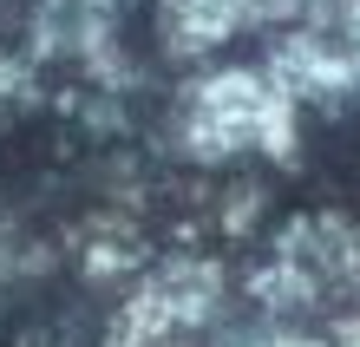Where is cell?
Listing matches in <instances>:
<instances>
[{
  "mask_svg": "<svg viewBox=\"0 0 360 347\" xmlns=\"http://www.w3.org/2000/svg\"><path fill=\"white\" fill-rule=\"evenodd\" d=\"M190 158H223V151L262 144L269 158L295 151V99L275 92L262 72H217L190 105Z\"/></svg>",
  "mask_w": 360,
  "mask_h": 347,
  "instance_id": "6da1fadb",
  "label": "cell"
},
{
  "mask_svg": "<svg viewBox=\"0 0 360 347\" xmlns=\"http://www.w3.org/2000/svg\"><path fill=\"white\" fill-rule=\"evenodd\" d=\"M269 85L275 92H334V85H347V59L341 53H328L314 33H288V39H275V53H269Z\"/></svg>",
  "mask_w": 360,
  "mask_h": 347,
  "instance_id": "7a4b0ae2",
  "label": "cell"
},
{
  "mask_svg": "<svg viewBox=\"0 0 360 347\" xmlns=\"http://www.w3.org/2000/svg\"><path fill=\"white\" fill-rule=\"evenodd\" d=\"M151 295L171 308L177 328H190V321H210V315H217L223 275H217V263H171V269H158Z\"/></svg>",
  "mask_w": 360,
  "mask_h": 347,
  "instance_id": "3957f363",
  "label": "cell"
},
{
  "mask_svg": "<svg viewBox=\"0 0 360 347\" xmlns=\"http://www.w3.org/2000/svg\"><path fill=\"white\" fill-rule=\"evenodd\" d=\"M171 334H177V321H171V308H164L151 289H138V295L112 315V347H164Z\"/></svg>",
  "mask_w": 360,
  "mask_h": 347,
  "instance_id": "277c9868",
  "label": "cell"
},
{
  "mask_svg": "<svg viewBox=\"0 0 360 347\" xmlns=\"http://www.w3.org/2000/svg\"><path fill=\"white\" fill-rule=\"evenodd\" d=\"M256 295H262V308H308V301H314V275L282 255L275 269L256 275Z\"/></svg>",
  "mask_w": 360,
  "mask_h": 347,
  "instance_id": "5b68a950",
  "label": "cell"
},
{
  "mask_svg": "<svg viewBox=\"0 0 360 347\" xmlns=\"http://www.w3.org/2000/svg\"><path fill=\"white\" fill-rule=\"evenodd\" d=\"M341 347H360V321H347V328H341Z\"/></svg>",
  "mask_w": 360,
  "mask_h": 347,
  "instance_id": "8992f818",
  "label": "cell"
}]
</instances>
